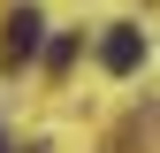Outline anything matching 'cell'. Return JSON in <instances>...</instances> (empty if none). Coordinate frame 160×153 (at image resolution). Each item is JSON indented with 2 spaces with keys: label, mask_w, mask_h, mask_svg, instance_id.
<instances>
[{
  "label": "cell",
  "mask_w": 160,
  "mask_h": 153,
  "mask_svg": "<svg viewBox=\"0 0 160 153\" xmlns=\"http://www.w3.org/2000/svg\"><path fill=\"white\" fill-rule=\"evenodd\" d=\"M38 38H46V15H38V8H8V38H0V61H8V69H23L31 54H38Z\"/></svg>",
  "instance_id": "obj_1"
},
{
  "label": "cell",
  "mask_w": 160,
  "mask_h": 153,
  "mask_svg": "<svg viewBox=\"0 0 160 153\" xmlns=\"http://www.w3.org/2000/svg\"><path fill=\"white\" fill-rule=\"evenodd\" d=\"M99 61H107L114 76H130L137 61H145V31H130V23H114L107 38H99Z\"/></svg>",
  "instance_id": "obj_2"
},
{
  "label": "cell",
  "mask_w": 160,
  "mask_h": 153,
  "mask_svg": "<svg viewBox=\"0 0 160 153\" xmlns=\"http://www.w3.org/2000/svg\"><path fill=\"white\" fill-rule=\"evenodd\" d=\"M0 153H8V138H0Z\"/></svg>",
  "instance_id": "obj_3"
}]
</instances>
